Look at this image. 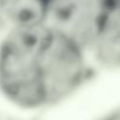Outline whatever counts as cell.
Returning a JSON list of instances; mask_svg holds the SVG:
<instances>
[{"mask_svg": "<svg viewBox=\"0 0 120 120\" xmlns=\"http://www.w3.org/2000/svg\"><path fill=\"white\" fill-rule=\"evenodd\" d=\"M97 72L86 50L49 23L10 27L0 38V97L15 109L57 105Z\"/></svg>", "mask_w": 120, "mask_h": 120, "instance_id": "6da1fadb", "label": "cell"}, {"mask_svg": "<svg viewBox=\"0 0 120 120\" xmlns=\"http://www.w3.org/2000/svg\"><path fill=\"white\" fill-rule=\"evenodd\" d=\"M109 11L105 0H53L48 23L87 52Z\"/></svg>", "mask_w": 120, "mask_h": 120, "instance_id": "7a4b0ae2", "label": "cell"}, {"mask_svg": "<svg viewBox=\"0 0 120 120\" xmlns=\"http://www.w3.org/2000/svg\"><path fill=\"white\" fill-rule=\"evenodd\" d=\"M87 52L97 71H120V6L107 13Z\"/></svg>", "mask_w": 120, "mask_h": 120, "instance_id": "3957f363", "label": "cell"}, {"mask_svg": "<svg viewBox=\"0 0 120 120\" xmlns=\"http://www.w3.org/2000/svg\"><path fill=\"white\" fill-rule=\"evenodd\" d=\"M53 0H0V13L10 27L48 23Z\"/></svg>", "mask_w": 120, "mask_h": 120, "instance_id": "277c9868", "label": "cell"}, {"mask_svg": "<svg viewBox=\"0 0 120 120\" xmlns=\"http://www.w3.org/2000/svg\"><path fill=\"white\" fill-rule=\"evenodd\" d=\"M100 120H120V107L111 112Z\"/></svg>", "mask_w": 120, "mask_h": 120, "instance_id": "5b68a950", "label": "cell"}, {"mask_svg": "<svg viewBox=\"0 0 120 120\" xmlns=\"http://www.w3.org/2000/svg\"><path fill=\"white\" fill-rule=\"evenodd\" d=\"M10 28L9 24L8 23V22L5 20V18L2 16V14L0 13V38Z\"/></svg>", "mask_w": 120, "mask_h": 120, "instance_id": "8992f818", "label": "cell"}, {"mask_svg": "<svg viewBox=\"0 0 120 120\" xmlns=\"http://www.w3.org/2000/svg\"><path fill=\"white\" fill-rule=\"evenodd\" d=\"M106 3L110 10L120 6V0H106Z\"/></svg>", "mask_w": 120, "mask_h": 120, "instance_id": "52a82bcc", "label": "cell"}]
</instances>
